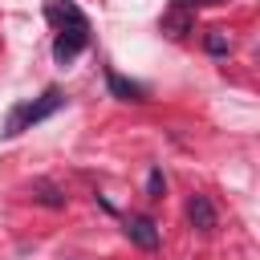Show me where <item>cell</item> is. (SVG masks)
<instances>
[{
  "label": "cell",
  "instance_id": "obj_1",
  "mask_svg": "<svg viewBox=\"0 0 260 260\" xmlns=\"http://www.w3.org/2000/svg\"><path fill=\"white\" fill-rule=\"evenodd\" d=\"M45 16L61 28L57 41H53V61H57V65H69V61L89 45V20L81 16V8H73V4H65V0H49V4H45Z\"/></svg>",
  "mask_w": 260,
  "mask_h": 260
},
{
  "label": "cell",
  "instance_id": "obj_2",
  "mask_svg": "<svg viewBox=\"0 0 260 260\" xmlns=\"http://www.w3.org/2000/svg\"><path fill=\"white\" fill-rule=\"evenodd\" d=\"M65 106V98H61V89H45L37 102H28V106H16L12 114H8V126H4V138H16V134H24L28 126H37V122H45L49 114H57Z\"/></svg>",
  "mask_w": 260,
  "mask_h": 260
},
{
  "label": "cell",
  "instance_id": "obj_3",
  "mask_svg": "<svg viewBox=\"0 0 260 260\" xmlns=\"http://www.w3.org/2000/svg\"><path fill=\"white\" fill-rule=\"evenodd\" d=\"M126 240H130L134 248H142V252H154V248H158V228H154V219H150V215H130V219H126Z\"/></svg>",
  "mask_w": 260,
  "mask_h": 260
},
{
  "label": "cell",
  "instance_id": "obj_4",
  "mask_svg": "<svg viewBox=\"0 0 260 260\" xmlns=\"http://www.w3.org/2000/svg\"><path fill=\"white\" fill-rule=\"evenodd\" d=\"M187 219H191V228L203 232V236H211L215 223H219V215H215V207H211L207 195H191V199H187Z\"/></svg>",
  "mask_w": 260,
  "mask_h": 260
},
{
  "label": "cell",
  "instance_id": "obj_5",
  "mask_svg": "<svg viewBox=\"0 0 260 260\" xmlns=\"http://www.w3.org/2000/svg\"><path fill=\"white\" fill-rule=\"evenodd\" d=\"M195 28V16H191V8H179V4H171V12L162 16V32L167 37H187Z\"/></svg>",
  "mask_w": 260,
  "mask_h": 260
},
{
  "label": "cell",
  "instance_id": "obj_6",
  "mask_svg": "<svg viewBox=\"0 0 260 260\" xmlns=\"http://www.w3.org/2000/svg\"><path fill=\"white\" fill-rule=\"evenodd\" d=\"M106 85H110V93H114V98H122V102H146V89H142L138 81H126V77H122V73H114V69L106 73Z\"/></svg>",
  "mask_w": 260,
  "mask_h": 260
},
{
  "label": "cell",
  "instance_id": "obj_7",
  "mask_svg": "<svg viewBox=\"0 0 260 260\" xmlns=\"http://www.w3.org/2000/svg\"><path fill=\"white\" fill-rule=\"evenodd\" d=\"M32 199H37L41 207H53V211H61V207H65V191H61V187H53V183H32Z\"/></svg>",
  "mask_w": 260,
  "mask_h": 260
},
{
  "label": "cell",
  "instance_id": "obj_8",
  "mask_svg": "<svg viewBox=\"0 0 260 260\" xmlns=\"http://www.w3.org/2000/svg\"><path fill=\"white\" fill-rule=\"evenodd\" d=\"M203 49H207L211 57H228V53H232V37H228L223 28H207V37H203Z\"/></svg>",
  "mask_w": 260,
  "mask_h": 260
},
{
  "label": "cell",
  "instance_id": "obj_9",
  "mask_svg": "<svg viewBox=\"0 0 260 260\" xmlns=\"http://www.w3.org/2000/svg\"><path fill=\"white\" fill-rule=\"evenodd\" d=\"M162 195H167V179H162L158 167H150V175H146V199H162Z\"/></svg>",
  "mask_w": 260,
  "mask_h": 260
},
{
  "label": "cell",
  "instance_id": "obj_10",
  "mask_svg": "<svg viewBox=\"0 0 260 260\" xmlns=\"http://www.w3.org/2000/svg\"><path fill=\"white\" fill-rule=\"evenodd\" d=\"M179 8H203V4H228V0H175Z\"/></svg>",
  "mask_w": 260,
  "mask_h": 260
}]
</instances>
